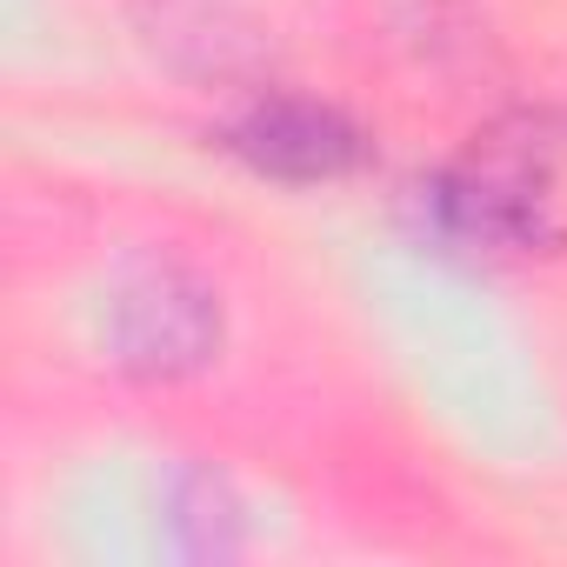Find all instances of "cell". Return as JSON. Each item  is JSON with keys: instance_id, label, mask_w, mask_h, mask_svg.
<instances>
[{"instance_id": "obj_1", "label": "cell", "mask_w": 567, "mask_h": 567, "mask_svg": "<svg viewBox=\"0 0 567 567\" xmlns=\"http://www.w3.org/2000/svg\"><path fill=\"white\" fill-rule=\"evenodd\" d=\"M427 220L441 240L487 260L567 254V101L507 107L461 141L427 181Z\"/></svg>"}, {"instance_id": "obj_2", "label": "cell", "mask_w": 567, "mask_h": 567, "mask_svg": "<svg viewBox=\"0 0 567 567\" xmlns=\"http://www.w3.org/2000/svg\"><path fill=\"white\" fill-rule=\"evenodd\" d=\"M101 348L127 381L174 388L220 361L227 348V308L220 288L174 260V254H134L107 274L101 295Z\"/></svg>"}, {"instance_id": "obj_3", "label": "cell", "mask_w": 567, "mask_h": 567, "mask_svg": "<svg viewBox=\"0 0 567 567\" xmlns=\"http://www.w3.org/2000/svg\"><path fill=\"white\" fill-rule=\"evenodd\" d=\"M227 147L267 174V181H288V187H315V181H341L368 161V134L328 107V101H301V94H274V101H254L234 127H227Z\"/></svg>"}, {"instance_id": "obj_4", "label": "cell", "mask_w": 567, "mask_h": 567, "mask_svg": "<svg viewBox=\"0 0 567 567\" xmlns=\"http://www.w3.org/2000/svg\"><path fill=\"white\" fill-rule=\"evenodd\" d=\"M167 507V547L187 560H227L240 547V501L227 494L220 474L207 467H181L161 494Z\"/></svg>"}]
</instances>
